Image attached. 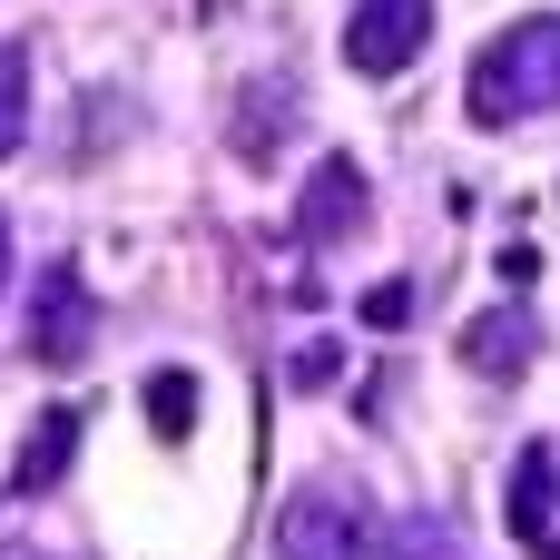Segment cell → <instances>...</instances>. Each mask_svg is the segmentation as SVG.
Returning <instances> with one entry per match:
<instances>
[{
    "label": "cell",
    "instance_id": "obj_1",
    "mask_svg": "<svg viewBox=\"0 0 560 560\" xmlns=\"http://www.w3.org/2000/svg\"><path fill=\"white\" fill-rule=\"evenodd\" d=\"M463 108H472V128H522V118L560 108V10L512 20V30H502V39L472 59Z\"/></svg>",
    "mask_w": 560,
    "mask_h": 560
},
{
    "label": "cell",
    "instance_id": "obj_2",
    "mask_svg": "<svg viewBox=\"0 0 560 560\" xmlns=\"http://www.w3.org/2000/svg\"><path fill=\"white\" fill-rule=\"evenodd\" d=\"M276 560H384V522L354 482H295L276 512Z\"/></svg>",
    "mask_w": 560,
    "mask_h": 560
},
{
    "label": "cell",
    "instance_id": "obj_3",
    "mask_svg": "<svg viewBox=\"0 0 560 560\" xmlns=\"http://www.w3.org/2000/svg\"><path fill=\"white\" fill-rule=\"evenodd\" d=\"M423 39H433V0H354V20H345V59L364 79H404L423 59Z\"/></svg>",
    "mask_w": 560,
    "mask_h": 560
},
{
    "label": "cell",
    "instance_id": "obj_4",
    "mask_svg": "<svg viewBox=\"0 0 560 560\" xmlns=\"http://www.w3.org/2000/svg\"><path fill=\"white\" fill-rule=\"evenodd\" d=\"M89 345H98V295H89L79 266L59 256V266L30 285V354H39V364H79Z\"/></svg>",
    "mask_w": 560,
    "mask_h": 560
},
{
    "label": "cell",
    "instance_id": "obj_5",
    "mask_svg": "<svg viewBox=\"0 0 560 560\" xmlns=\"http://www.w3.org/2000/svg\"><path fill=\"white\" fill-rule=\"evenodd\" d=\"M364 207H374L364 167H354V158H315V177H305V197H295V236H305V246H345V236H364Z\"/></svg>",
    "mask_w": 560,
    "mask_h": 560
},
{
    "label": "cell",
    "instance_id": "obj_6",
    "mask_svg": "<svg viewBox=\"0 0 560 560\" xmlns=\"http://www.w3.org/2000/svg\"><path fill=\"white\" fill-rule=\"evenodd\" d=\"M502 522H512V541H522L532 560H560V453H551V443H522Z\"/></svg>",
    "mask_w": 560,
    "mask_h": 560
},
{
    "label": "cell",
    "instance_id": "obj_7",
    "mask_svg": "<svg viewBox=\"0 0 560 560\" xmlns=\"http://www.w3.org/2000/svg\"><path fill=\"white\" fill-rule=\"evenodd\" d=\"M532 354H541V325H532L522 305H492V315H472V325H463V364H472V374H492V384L532 374Z\"/></svg>",
    "mask_w": 560,
    "mask_h": 560
},
{
    "label": "cell",
    "instance_id": "obj_8",
    "mask_svg": "<svg viewBox=\"0 0 560 560\" xmlns=\"http://www.w3.org/2000/svg\"><path fill=\"white\" fill-rule=\"evenodd\" d=\"M69 453H79V404H49V413L30 423V443H20V472H10V492H59Z\"/></svg>",
    "mask_w": 560,
    "mask_h": 560
},
{
    "label": "cell",
    "instance_id": "obj_9",
    "mask_svg": "<svg viewBox=\"0 0 560 560\" xmlns=\"http://www.w3.org/2000/svg\"><path fill=\"white\" fill-rule=\"evenodd\" d=\"M285 108H295V79H256V89H236V158H246V167H266V158L285 148Z\"/></svg>",
    "mask_w": 560,
    "mask_h": 560
},
{
    "label": "cell",
    "instance_id": "obj_10",
    "mask_svg": "<svg viewBox=\"0 0 560 560\" xmlns=\"http://www.w3.org/2000/svg\"><path fill=\"white\" fill-rule=\"evenodd\" d=\"M138 413H148L158 443H187V433H197V374H187V364H158L148 394H138Z\"/></svg>",
    "mask_w": 560,
    "mask_h": 560
},
{
    "label": "cell",
    "instance_id": "obj_11",
    "mask_svg": "<svg viewBox=\"0 0 560 560\" xmlns=\"http://www.w3.org/2000/svg\"><path fill=\"white\" fill-rule=\"evenodd\" d=\"M384 560H472V551H463V532H453V522L413 512V522H394V532H384Z\"/></svg>",
    "mask_w": 560,
    "mask_h": 560
},
{
    "label": "cell",
    "instance_id": "obj_12",
    "mask_svg": "<svg viewBox=\"0 0 560 560\" xmlns=\"http://www.w3.org/2000/svg\"><path fill=\"white\" fill-rule=\"evenodd\" d=\"M30 138V49H0V158H20Z\"/></svg>",
    "mask_w": 560,
    "mask_h": 560
},
{
    "label": "cell",
    "instance_id": "obj_13",
    "mask_svg": "<svg viewBox=\"0 0 560 560\" xmlns=\"http://www.w3.org/2000/svg\"><path fill=\"white\" fill-rule=\"evenodd\" d=\"M285 384H295V394H335V384H345V345H335V335H315V345H295V364H285Z\"/></svg>",
    "mask_w": 560,
    "mask_h": 560
},
{
    "label": "cell",
    "instance_id": "obj_14",
    "mask_svg": "<svg viewBox=\"0 0 560 560\" xmlns=\"http://www.w3.org/2000/svg\"><path fill=\"white\" fill-rule=\"evenodd\" d=\"M354 315H364L374 335H404V325H413V285H404V276H384V285H364V305H354Z\"/></svg>",
    "mask_w": 560,
    "mask_h": 560
},
{
    "label": "cell",
    "instance_id": "obj_15",
    "mask_svg": "<svg viewBox=\"0 0 560 560\" xmlns=\"http://www.w3.org/2000/svg\"><path fill=\"white\" fill-rule=\"evenodd\" d=\"M0 295H10V217H0Z\"/></svg>",
    "mask_w": 560,
    "mask_h": 560
},
{
    "label": "cell",
    "instance_id": "obj_16",
    "mask_svg": "<svg viewBox=\"0 0 560 560\" xmlns=\"http://www.w3.org/2000/svg\"><path fill=\"white\" fill-rule=\"evenodd\" d=\"M0 560H39V551H0Z\"/></svg>",
    "mask_w": 560,
    "mask_h": 560
}]
</instances>
